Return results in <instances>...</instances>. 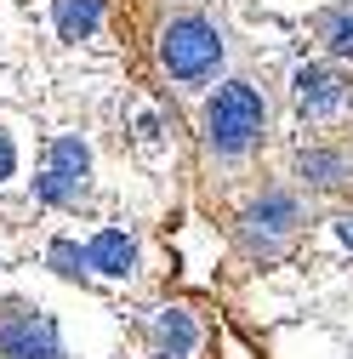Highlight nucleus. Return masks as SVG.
<instances>
[{
  "mask_svg": "<svg viewBox=\"0 0 353 359\" xmlns=\"http://www.w3.org/2000/svg\"><path fill=\"white\" fill-rule=\"evenodd\" d=\"M0 359H69L52 313H40L23 297H0Z\"/></svg>",
  "mask_w": 353,
  "mask_h": 359,
  "instance_id": "39448f33",
  "label": "nucleus"
},
{
  "mask_svg": "<svg viewBox=\"0 0 353 359\" xmlns=\"http://www.w3.org/2000/svg\"><path fill=\"white\" fill-rule=\"evenodd\" d=\"M319 34L336 57H353V12H325L319 18Z\"/></svg>",
  "mask_w": 353,
  "mask_h": 359,
  "instance_id": "9b49d317",
  "label": "nucleus"
},
{
  "mask_svg": "<svg viewBox=\"0 0 353 359\" xmlns=\"http://www.w3.org/2000/svg\"><path fill=\"white\" fill-rule=\"evenodd\" d=\"M268 92L256 80H228L216 86V97L205 103V120H200V137H205V160L211 165H240L262 131H268Z\"/></svg>",
  "mask_w": 353,
  "mask_h": 359,
  "instance_id": "f257e3e1",
  "label": "nucleus"
},
{
  "mask_svg": "<svg viewBox=\"0 0 353 359\" xmlns=\"http://www.w3.org/2000/svg\"><path fill=\"white\" fill-rule=\"evenodd\" d=\"M194 353H200L194 308H160L148 320V359H194Z\"/></svg>",
  "mask_w": 353,
  "mask_h": 359,
  "instance_id": "0eeeda50",
  "label": "nucleus"
},
{
  "mask_svg": "<svg viewBox=\"0 0 353 359\" xmlns=\"http://www.w3.org/2000/svg\"><path fill=\"white\" fill-rule=\"evenodd\" d=\"M336 234H342V245L353 251V211H347V217H336Z\"/></svg>",
  "mask_w": 353,
  "mask_h": 359,
  "instance_id": "4468645a",
  "label": "nucleus"
},
{
  "mask_svg": "<svg viewBox=\"0 0 353 359\" xmlns=\"http://www.w3.org/2000/svg\"><path fill=\"white\" fill-rule=\"evenodd\" d=\"M12 171H18V143H12V131L0 126V183H6Z\"/></svg>",
  "mask_w": 353,
  "mask_h": 359,
  "instance_id": "ddd939ff",
  "label": "nucleus"
},
{
  "mask_svg": "<svg viewBox=\"0 0 353 359\" xmlns=\"http://www.w3.org/2000/svg\"><path fill=\"white\" fill-rule=\"evenodd\" d=\"M154 52H160V69L171 74V86L194 92V86L216 80V69L228 63V34L205 12H176V18H165Z\"/></svg>",
  "mask_w": 353,
  "mask_h": 359,
  "instance_id": "f03ea898",
  "label": "nucleus"
},
{
  "mask_svg": "<svg viewBox=\"0 0 353 359\" xmlns=\"http://www.w3.org/2000/svg\"><path fill=\"white\" fill-rule=\"evenodd\" d=\"M296 177L307 189H342L347 177H353V160L342 149H302L296 154Z\"/></svg>",
  "mask_w": 353,
  "mask_h": 359,
  "instance_id": "1a4fd4ad",
  "label": "nucleus"
},
{
  "mask_svg": "<svg viewBox=\"0 0 353 359\" xmlns=\"http://www.w3.org/2000/svg\"><path fill=\"white\" fill-rule=\"evenodd\" d=\"M52 23L63 40H92L103 23V0H52Z\"/></svg>",
  "mask_w": 353,
  "mask_h": 359,
  "instance_id": "9d476101",
  "label": "nucleus"
},
{
  "mask_svg": "<svg viewBox=\"0 0 353 359\" xmlns=\"http://www.w3.org/2000/svg\"><path fill=\"white\" fill-rule=\"evenodd\" d=\"M34 194L46 200V205H63V211L92 194V149H85V137L63 131V137L46 143V160H40V177H34Z\"/></svg>",
  "mask_w": 353,
  "mask_h": 359,
  "instance_id": "20e7f679",
  "label": "nucleus"
},
{
  "mask_svg": "<svg viewBox=\"0 0 353 359\" xmlns=\"http://www.w3.org/2000/svg\"><path fill=\"white\" fill-rule=\"evenodd\" d=\"M296 229H302V200H296L291 189H262V194L240 211V222H234L240 251L256 257V262H274V257L296 240Z\"/></svg>",
  "mask_w": 353,
  "mask_h": 359,
  "instance_id": "7ed1b4c3",
  "label": "nucleus"
},
{
  "mask_svg": "<svg viewBox=\"0 0 353 359\" xmlns=\"http://www.w3.org/2000/svg\"><path fill=\"white\" fill-rule=\"evenodd\" d=\"M85 268H97L109 280H131L137 274V234L131 229H103L92 245H85Z\"/></svg>",
  "mask_w": 353,
  "mask_h": 359,
  "instance_id": "6e6552de",
  "label": "nucleus"
},
{
  "mask_svg": "<svg viewBox=\"0 0 353 359\" xmlns=\"http://www.w3.org/2000/svg\"><path fill=\"white\" fill-rule=\"evenodd\" d=\"M291 97H296L302 120H325V114H336V109L347 103V80H342V69L302 63V69L291 74Z\"/></svg>",
  "mask_w": 353,
  "mask_h": 359,
  "instance_id": "423d86ee",
  "label": "nucleus"
},
{
  "mask_svg": "<svg viewBox=\"0 0 353 359\" xmlns=\"http://www.w3.org/2000/svg\"><path fill=\"white\" fill-rule=\"evenodd\" d=\"M46 262L57 268V274H69V280L85 274V251H80L74 240H52V245H46Z\"/></svg>",
  "mask_w": 353,
  "mask_h": 359,
  "instance_id": "f8f14e48",
  "label": "nucleus"
}]
</instances>
